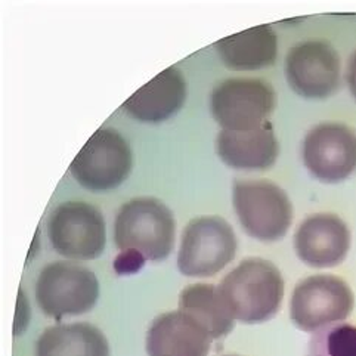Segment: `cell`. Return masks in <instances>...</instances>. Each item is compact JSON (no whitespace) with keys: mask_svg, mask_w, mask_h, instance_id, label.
Returning a JSON list of instances; mask_svg holds the SVG:
<instances>
[{"mask_svg":"<svg viewBox=\"0 0 356 356\" xmlns=\"http://www.w3.org/2000/svg\"><path fill=\"white\" fill-rule=\"evenodd\" d=\"M284 289L286 284L281 270L262 257L244 259L218 286L235 321L250 325L266 323L278 314Z\"/></svg>","mask_w":356,"mask_h":356,"instance_id":"6da1fadb","label":"cell"},{"mask_svg":"<svg viewBox=\"0 0 356 356\" xmlns=\"http://www.w3.org/2000/svg\"><path fill=\"white\" fill-rule=\"evenodd\" d=\"M175 238L173 213L157 198H132L117 213L114 241L123 253H135L144 260L160 262L173 252Z\"/></svg>","mask_w":356,"mask_h":356,"instance_id":"7a4b0ae2","label":"cell"},{"mask_svg":"<svg viewBox=\"0 0 356 356\" xmlns=\"http://www.w3.org/2000/svg\"><path fill=\"white\" fill-rule=\"evenodd\" d=\"M232 204L245 234L257 241H280L291 227V200L270 181L236 179L232 185Z\"/></svg>","mask_w":356,"mask_h":356,"instance_id":"3957f363","label":"cell"},{"mask_svg":"<svg viewBox=\"0 0 356 356\" xmlns=\"http://www.w3.org/2000/svg\"><path fill=\"white\" fill-rule=\"evenodd\" d=\"M236 248V235L223 218H195L182 232L177 269L185 277L210 278L232 262Z\"/></svg>","mask_w":356,"mask_h":356,"instance_id":"277c9868","label":"cell"},{"mask_svg":"<svg viewBox=\"0 0 356 356\" xmlns=\"http://www.w3.org/2000/svg\"><path fill=\"white\" fill-rule=\"evenodd\" d=\"M355 296L349 284L336 275L318 274L302 280L290 299V318L305 333H316L349 318Z\"/></svg>","mask_w":356,"mask_h":356,"instance_id":"5b68a950","label":"cell"},{"mask_svg":"<svg viewBox=\"0 0 356 356\" xmlns=\"http://www.w3.org/2000/svg\"><path fill=\"white\" fill-rule=\"evenodd\" d=\"M35 299L46 316L63 319L83 315L99 299V281L93 270L81 265L52 262L39 274Z\"/></svg>","mask_w":356,"mask_h":356,"instance_id":"8992f818","label":"cell"},{"mask_svg":"<svg viewBox=\"0 0 356 356\" xmlns=\"http://www.w3.org/2000/svg\"><path fill=\"white\" fill-rule=\"evenodd\" d=\"M134 152L118 130L101 127L70 165L74 179L92 193H106L120 186L132 172Z\"/></svg>","mask_w":356,"mask_h":356,"instance_id":"52a82bcc","label":"cell"},{"mask_svg":"<svg viewBox=\"0 0 356 356\" xmlns=\"http://www.w3.org/2000/svg\"><path fill=\"white\" fill-rule=\"evenodd\" d=\"M277 106V92L269 81L234 77L213 89L210 110L222 130H250L269 122Z\"/></svg>","mask_w":356,"mask_h":356,"instance_id":"ba28073f","label":"cell"},{"mask_svg":"<svg viewBox=\"0 0 356 356\" xmlns=\"http://www.w3.org/2000/svg\"><path fill=\"white\" fill-rule=\"evenodd\" d=\"M47 236L55 252L70 260H93L106 244L105 219L86 201L61 203L47 220Z\"/></svg>","mask_w":356,"mask_h":356,"instance_id":"9c48e42d","label":"cell"},{"mask_svg":"<svg viewBox=\"0 0 356 356\" xmlns=\"http://www.w3.org/2000/svg\"><path fill=\"white\" fill-rule=\"evenodd\" d=\"M284 70L293 92L305 99H327L340 86V56L325 40H306L291 46Z\"/></svg>","mask_w":356,"mask_h":356,"instance_id":"30bf717a","label":"cell"},{"mask_svg":"<svg viewBox=\"0 0 356 356\" xmlns=\"http://www.w3.org/2000/svg\"><path fill=\"white\" fill-rule=\"evenodd\" d=\"M303 163L324 184H340L356 172V130L328 122L312 127L303 140Z\"/></svg>","mask_w":356,"mask_h":356,"instance_id":"8fae6325","label":"cell"},{"mask_svg":"<svg viewBox=\"0 0 356 356\" xmlns=\"http://www.w3.org/2000/svg\"><path fill=\"white\" fill-rule=\"evenodd\" d=\"M350 231L334 213H315L294 234V250L311 268L327 269L345 262L350 250Z\"/></svg>","mask_w":356,"mask_h":356,"instance_id":"7c38bea8","label":"cell"},{"mask_svg":"<svg viewBox=\"0 0 356 356\" xmlns=\"http://www.w3.org/2000/svg\"><path fill=\"white\" fill-rule=\"evenodd\" d=\"M213 337L189 314L177 309L157 316L147 333L148 356H207Z\"/></svg>","mask_w":356,"mask_h":356,"instance_id":"4fadbf2b","label":"cell"},{"mask_svg":"<svg viewBox=\"0 0 356 356\" xmlns=\"http://www.w3.org/2000/svg\"><path fill=\"white\" fill-rule=\"evenodd\" d=\"M219 159L235 170H268L280 156V144L274 124L250 130H222L216 139Z\"/></svg>","mask_w":356,"mask_h":356,"instance_id":"5bb4252c","label":"cell"},{"mask_svg":"<svg viewBox=\"0 0 356 356\" xmlns=\"http://www.w3.org/2000/svg\"><path fill=\"white\" fill-rule=\"evenodd\" d=\"M186 99V81L181 70H163L147 85L136 90L122 108L140 123L156 124L169 120Z\"/></svg>","mask_w":356,"mask_h":356,"instance_id":"9a60e30c","label":"cell"},{"mask_svg":"<svg viewBox=\"0 0 356 356\" xmlns=\"http://www.w3.org/2000/svg\"><path fill=\"white\" fill-rule=\"evenodd\" d=\"M225 67L234 71H253L274 65L278 56V38L270 26H257L215 43Z\"/></svg>","mask_w":356,"mask_h":356,"instance_id":"2e32d148","label":"cell"},{"mask_svg":"<svg viewBox=\"0 0 356 356\" xmlns=\"http://www.w3.org/2000/svg\"><path fill=\"white\" fill-rule=\"evenodd\" d=\"M35 356H110V343L92 324H58L40 334Z\"/></svg>","mask_w":356,"mask_h":356,"instance_id":"e0dca14e","label":"cell"},{"mask_svg":"<svg viewBox=\"0 0 356 356\" xmlns=\"http://www.w3.org/2000/svg\"><path fill=\"white\" fill-rule=\"evenodd\" d=\"M179 309L203 324L213 340L228 336L235 325V319L213 284L198 282L184 289L179 296Z\"/></svg>","mask_w":356,"mask_h":356,"instance_id":"ac0fdd59","label":"cell"},{"mask_svg":"<svg viewBox=\"0 0 356 356\" xmlns=\"http://www.w3.org/2000/svg\"><path fill=\"white\" fill-rule=\"evenodd\" d=\"M309 356H356V327L340 324L323 330L312 340Z\"/></svg>","mask_w":356,"mask_h":356,"instance_id":"d6986e66","label":"cell"},{"mask_svg":"<svg viewBox=\"0 0 356 356\" xmlns=\"http://www.w3.org/2000/svg\"><path fill=\"white\" fill-rule=\"evenodd\" d=\"M346 81L352 97L356 99V51L350 55L348 70H346Z\"/></svg>","mask_w":356,"mask_h":356,"instance_id":"ffe728a7","label":"cell"},{"mask_svg":"<svg viewBox=\"0 0 356 356\" xmlns=\"http://www.w3.org/2000/svg\"><path fill=\"white\" fill-rule=\"evenodd\" d=\"M223 356H238V355H223Z\"/></svg>","mask_w":356,"mask_h":356,"instance_id":"44dd1931","label":"cell"}]
</instances>
